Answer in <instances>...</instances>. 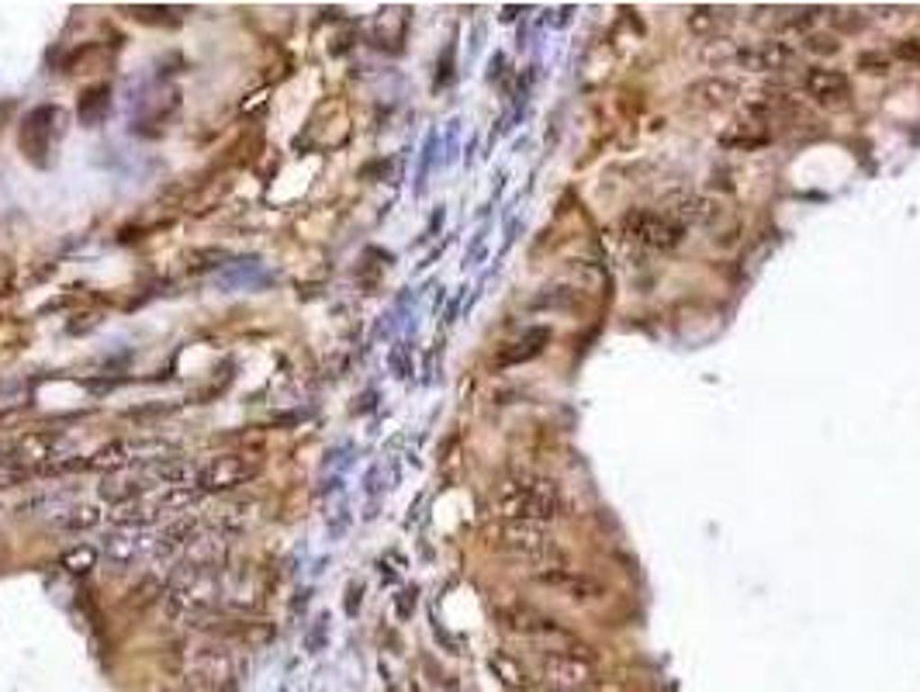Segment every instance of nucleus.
Here are the masks:
<instances>
[{"mask_svg": "<svg viewBox=\"0 0 920 692\" xmlns=\"http://www.w3.org/2000/svg\"><path fill=\"white\" fill-rule=\"evenodd\" d=\"M796 111H799V101L786 90H758L751 97H744V115L754 122H772V118L796 115Z\"/></svg>", "mask_w": 920, "mask_h": 692, "instance_id": "obj_15", "label": "nucleus"}, {"mask_svg": "<svg viewBox=\"0 0 920 692\" xmlns=\"http://www.w3.org/2000/svg\"><path fill=\"white\" fill-rule=\"evenodd\" d=\"M806 94L814 97L820 107H844L851 101V80L844 69H823V66H810L803 77Z\"/></svg>", "mask_w": 920, "mask_h": 692, "instance_id": "obj_12", "label": "nucleus"}, {"mask_svg": "<svg viewBox=\"0 0 920 692\" xmlns=\"http://www.w3.org/2000/svg\"><path fill=\"white\" fill-rule=\"evenodd\" d=\"M281 692H288V689H281Z\"/></svg>", "mask_w": 920, "mask_h": 692, "instance_id": "obj_40", "label": "nucleus"}, {"mask_svg": "<svg viewBox=\"0 0 920 692\" xmlns=\"http://www.w3.org/2000/svg\"><path fill=\"white\" fill-rule=\"evenodd\" d=\"M689 97L699 107H727L737 101V84L727 77H699L695 84H689Z\"/></svg>", "mask_w": 920, "mask_h": 692, "instance_id": "obj_17", "label": "nucleus"}, {"mask_svg": "<svg viewBox=\"0 0 920 692\" xmlns=\"http://www.w3.org/2000/svg\"><path fill=\"white\" fill-rule=\"evenodd\" d=\"M24 471L14 464V457H11V447L4 443L0 447V482H11V478H22Z\"/></svg>", "mask_w": 920, "mask_h": 692, "instance_id": "obj_31", "label": "nucleus"}, {"mask_svg": "<svg viewBox=\"0 0 920 692\" xmlns=\"http://www.w3.org/2000/svg\"><path fill=\"white\" fill-rule=\"evenodd\" d=\"M439 226H443V208H439L437 215H433V218H429V229H426V235H422V239H433V232H437Z\"/></svg>", "mask_w": 920, "mask_h": 692, "instance_id": "obj_36", "label": "nucleus"}, {"mask_svg": "<svg viewBox=\"0 0 920 692\" xmlns=\"http://www.w3.org/2000/svg\"><path fill=\"white\" fill-rule=\"evenodd\" d=\"M488 669H492V675L502 682L505 689H529V671L512 658V654H505V650H495L492 658H488Z\"/></svg>", "mask_w": 920, "mask_h": 692, "instance_id": "obj_20", "label": "nucleus"}, {"mask_svg": "<svg viewBox=\"0 0 920 692\" xmlns=\"http://www.w3.org/2000/svg\"><path fill=\"white\" fill-rule=\"evenodd\" d=\"M416 603H419V588H401L395 595V613L398 620H412V613H416Z\"/></svg>", "mask_w": 920, "mask_h": 692, "instance_id": "obj_28", "label": "nucleus"}, {"mask_svg": "<svg viewBox=\"0 0 920 692\" xmlns=\"http://www.w3.org/2000/svg\"><path fill=\"white\" fill-rule=\"evenodd\" d=\"M94 565H97V550L87 544L73 547V550H66L63 558H60V567H66L69 575H87Z\"/></svg>", "mask_w": 920, "mask_h": 692, "instance_id": "obj_24", "label": "nucleus"}, {"mask_svg": "<svg viewBox=\"0 0 920 692\" xmlns=\"http://www.w3.org/2000/svg\"><path fill=\"white\" fill-rule=\"evenodd\" d=\"M66 132V111L56 105H42L28 111L22 125V149L35 167H49L56 160V149Z\"/></svg>", "mask_w": 920, "mask_h": 692, "instance_id": "obj_6", "label": "nucleus"}, {"mask_svg": "<svg viewBox=\"0 0 920 692\" xmlns=\"http://www.w3.org/2000/svg\"><path fill=\"white\" fill-rule=\"evenodd\" d=\"M173 457V443L167 440H115L94 450L84 461H60L49 467V475H60V471H122V467H132V464H156Z\"/></svg>", "mask_w": 920, "mask_h": 692, "instance_id": "obj_3", "label": "nucleus"}, {"mask_svg": "<svg viewBox=\"0 0 920 692\" xmlns=\"http://www.w3.org/2000/svg\"><path fill=\"white\" fill-rule=\"evenodd\" d=\"M492 509L499 520H529V523H550L567 512L561 484L540 478V475H520L495 488Z\"/></svg>", "mask_w": 920, "mask_h": 692, "instance_id": "obj_1", "label": "nucleus"}, {"mask_svg": "<svg viewBox=\"0 0 920 692\" xmlns=\"http://www.w3.org/2000/svg\"><path fill=\"white\" fill-rule=\"evenodd\" d=\"M720 28V7H713V4H699V7H692L689 11V32L692 35H699V39H706Z\"/></svg>", "mask_w": 920, "mask_h": 692, "instance_id": "obj_23", "label": "nucleus"}, {"mask_svg": "<svg viewBox=\"0 0 920 692\" xmlns=\"http://www.w3.org/2000/svg\"><path fill=\"white\" fill-rule=\"evenodd\" d=\"M855 69L858 73H869V77H886L889 69H893V56L889 52H861L855 60Z\"/></svg>", "mask_w": 920, "mask_h": 692, "instance_id": "obj_26", "label": "nucleus"}, {"mask_svg": "<svg viewBox=\"0 0 920 692\" xmlns=\"http://www.w3.org/2000/svg\"><path fill=\"white\" fill-rule=\"evenodd\" d=\"M77 115H80V125L84 128L105 125L107 115H111V87L107 84L87 87L84 97H80V107H77Z\"/></svg>", "mask_w": 920, "mask_h": 692, "instance_id": "obj_18", "label": "nucleus"}, {"mask_svg": "<svg viewBox=\"0 0 920 692\" xmlns=\"http://www.w3.org/2000/svg\"><path fill=\"white\" fill-rule=\"evenodd\" d=\"M101 520H105V512H101L97 505H73V509H66V512H60V516H52V526L80 533V530H94V526H101Z\"/></svg>", "mask_w": 920, "mask_h": 692, "instance_id": "obj_21", "label": "nucleus"}, {"mask_svg": "<svg viewBox=\"0 0 920 692\" xmlns=\"http://www.w3.org/2000/svg\"><path fill=\"white\" fill-rule=\"evenodd\" d=\"M765 143H768V135H731V139H723V146H741V149L765 146Z\"/></svg>", "mask_w": 920, "mask_h": 692, "instance_id": "obj_33", "label": "nucleus"}, {"mask_svg": "<svg viewBox=\"0 0 920 692\" xmlns=\"http://www.w3.org/2000/svg\"><path fill=\"white\" fill-rule=\"evenodd\" d=\"M620 232L623 239L644 246V250H675L682 243L685 229L678 222H671L665 211L654 208H630L620 215Z\"/></svg>", "mask_w": 920, "mask_h": 692, "instance_id": "obj_7", "label": "nucleus"}, {"mask_svg": "<svg viewBox=\"0 0 920 692\" xmlns=\"http://www.w3.org/2000/svg\"><path fill=\"white\" fill-rule=\"evenodd\" d=\"M796 60L793 42L782 39H768V42H748L741 49H733V63L744 73H778Z\"/></svg>", "mask_w": 920, "mask_h": 692, "instance_id": "obj_10", "label": "nucleus"}, {"mask_svg": "<svg viewBox=\"0 0 920 692\" xmlns=\"http://www.w3.org/2000/svg\"><path fill=\"white\" fill-rule=\"evenodd\" d=\"M529 309L533 312H582V294L567 284H554V288H544L537 298H529Z\"/></svg>", "mask_w": 920, "mask_h": 692, "instance_id": "obj_19", "label": "nucleus"}, {"mask_svg": "<svg viewBox=\"0 0 920 692\" xmlns=\"http://www.w3.org/2000/svg\"><path fill=\"white\" fill-rule=\"evenodd\" d=\"M412 692H419V689H412Z\"/></svg>", "mask_w": 920, "mask_h": 692, "instance_id": "obj_41", "label": "nucleus"}, {"mask_svg": "<svg viewBox=\"0 0 920 692\" xmlns=\"http://www.w3.org/2000/svg\"><path fill=\"white\" fill-rule=\"evenodd\" d=\"M665 215L682 229H710L723 218V205L699 190H671L665 198Z\"/></svg>", "mask_w": 920, "mask_h": 692, "instance_id": "obj_9", "label": "nucleus"}, {"mask_svg": "<svg viewBox=\"0 0 920 692\" xmlns=\"http://www.w3.org/2000/svg\"><path fill=\"white\" fill-rule=\"evenodd\" d=\"M540 678L554 692H595L599 671L585 648H540L537 650Z\"/></svg>", "mask_w": 920, "mask_h": 692, "instance_id": "obj_4", "label": "nucleus"}, {"mask_svg": "<svg viewBox=\"0 0 920 692\" xmlns=\"http://www.w3.org/2000/svg\"><path fill=\"white\" fill-rule=\"evenodd\" d=\"M492 547H499L505 554L516 558H529V561H557L565 558L557 540L550 537V530L544 523H529V520H499L488 530Z\"/></svg>", "mask_w": 920, "mask_h": 692, "instance_id": "obj_5", "label": "nucleus"}, {"mask_svg": "<svg viewBox=\"0 0 920 692\" xmlns=\"http://www.w3.org/2000/svg\"><path fill=\"white\" fill-rule=\"evenodd\" d=\"M550 329L547 326H533V329H526L520 339H512V343H505L502 350H499V357L495 364L499 367H516V364H529L533 357H540L547 350V343H550Z\"/></svg>", "mask_w": 920, "mask_h": 692, "instance_id": "obj_14", "label": "nucleus"}, {"mask_svg": "<svg viewBox=\"0 0 920 692\" xmlns=\"http://www.w3.org/2000/svg\"><path fill=\"white\" fill-rule=\"evenodd\" d=\"M215 284L225 288V291H243V288H260V284H267V273H263L260 256H243V260L225 263V267L218 271V277H215Z\"/></svg>", "mask_w": 920, "mask_h": 692, "instance_id": "obj_16", "label": "nucleus"}, {"mask_svg": "<svg viewBox=\"0 0 920 692\" xmlns=\"http://www.w3.org/2000/svg\"><path fill=\"white\" fill-rule=\"evenodd\" d=\"M152 547H156V537H149L146 530H135V526H118L115 533H107L105 558L115 567H128V565H135L139 558H146Z\"/></svg>", "mask_w": 920, "mask_h": 692, "instance_id": "obj_13", "label": "nucleus"}, {"mask_svg": "<svg viewBox=\"0 0 920 692\" xmlns=\"http://www.w3.org/2000/svg\"><path fill=\"white\" fill-rule=\"evenodd\" d=\"M437 143H439V135H437V132H429V135H426V146H422V156H419L416 194H422V190H426V180H429V170H433V163H437Z\"/></svg>", "mask_w": 920, "mask_h": 692, "instance_id": "obj_25", "label": "nucleus"}, {"mask_svg": "<svg viewBox=\"0 0 920 692\" xmlns=\"http://www.w3.org/2000/svg\"><path fill=\"white\" fill-rule=\"evenodd\" d=\"M329 637H333V616L329 613H318L308 630H305V637H301V644L308 654H322V650L329 648Z\"/></svg>", "mask_w": 920, "mask_h": 692, "instance_id": "obj_22", "label": "nucleus"}, {"mask_svg": "<svg viewBox=\"0 0 920 692\" xmlns=\"http://www.w3.org/2000/svg\"><path fill=\"white\" fill-rule=\"evenodd\" d=\"M260 457L250 454H218L198 464V488L201 492H229L235 484H246L260 475Z\"/></svg>", "mask_w": 920, "mask_h": 692, "instance_id": "obj_8", "label": "nucleus"}, {"mask_svg": "<svg viewBox=\"0 0 920 692\" xmlns=\"http://www.w3.org/2000/svg\"><path fill=\"white\" fill-rule=\"evenodd\" d=\"M346 523H350V512H346V505L339 503V509L333 512V523H326L329 526V537H339V533L346 530Z\"/></svg>", "mask_w": 920, "mask_h": 692, "instance_id": "obj_35", "label": "nucleus"}, {"mask_svg": "<svg viewBox=\"0 0 920 692\" xmlns=\"http://www.w3.org/2000/svg\"><path fill=\"white\" fill-rule=\"evenodd\" d=\"M454 80V45H446V52H443V63H439V73H437V87H446Z\"/></svg>", "mask_w": 920, "mask_h": 692, "instance_id": "obj_32", "label": "nucleus"}, {"mask_svg": "<svg viewBox=\"0 0 920 692\" xmlns=\"http://www.w3.org/2000/svg\"><path fill=\"white\" fill-rule=\"evenodd\" d=\"M893 60L920 63V35H914V39H899V42L893 45Z\"/></svg>", "mask_w": 920, "mask_h": 692, "instance_id": "obj_29", "label": "nucleus"}, {"mask_svg": "<svg viewBox=\"0 0 920 692\" xmlns=\"http://www.w3.org/2000/svg\"><path fill=\"white\" fill-rule=\"evenodd\" d=\"M222 595V567H205V565H184L180 575L170 582L163 592V603L173 620L188 623V620H201Z\"/></svg>", "mask_w": 920, "mask_h": 692, "instance_id": "obj_2", "label": "nucleus"}, {"mask_svg": "<svg viewBox=\"0 0 920 692\" xmlns=\"http://www.w3.org/2000/svg\"><path fill=\"white\" fill-rule=\"evenodd\" d=\"M571 11H575V7H561V11H550V14H554L550 22H554V24H567V18H571Z\"/></svg>", "mask_w": 920, "mask_h": 692, "instance_id": "obj_37", "label": "nucleus"}, {"mask_svg": "<svg viewBox=\"0 0 920 692\" xmlns=\"http://www.w3.org/2000/svg\"><path fill=\"white\" fill-rule=\"evenodd\" d=\"M391 371H395V378H409L412 374V367H409V357H405V350L398 346L391 350Z\"/></svg>", "mask_w": 920, "mask_h": 692, "instance_id": "obj_34", "label": "nucleus"}, {"mask_svg": "<svg viewBox=\"0 0 920 692\" xmlns=\"http://www.w3.org/2000/svg\"><path fill=\"white\" fill-rule=\"evenodd\" d=\"M502 60H505L502 52H499V56H495V60H492V69H488V80H495V77H499V73H502Z\"/></svg>", "mask_w": 920, "mask_h": 692, "instance_id": "obj_38", "label": "nucleus"}, {"mask_svg": "<svg viewBox=\"0 0 920 692\" xmlns=\"http://www.w3.org/2000/svg\"><path fill=\"white\" fill-rule=\"evenodd\" d=\"M363 606V582H350L346 586V599H343V609H346V616L354 620L356 613Z\"/></svg>", "mask_w": 920, "mask_h": 692, "instance_id": "obj_30", "label": "nucleus"}, {"mask_svg": "<svg viewBox=\"0 0 920 692\" xmlns=\"http://www.w3.org/2000/svg\"><path fill=\"white\" fill-rule=\"evenodd\" d=\"M520 11H526V7H502V22H516Z\"/></svg>", "mask_w": 920, "mask_h": 692, "instance_id": "obj_39", "label": "nucleus"}, {"mask_svg": "<svg viewBox=\"0 0 920 692\" xmlns=\"http://www.w3.org/2000/svg\"><path fill=\"white\" fill-rule=\"evenodd\" d=\"M533 578L540 586L565 592L567 599H575V603H599V599H606V586L603 582H595L592 575H582V571H571V567H544Z\"/></svg>", "mask_w": 920, "mask_h": 692, "instance_id": "obj_11", "label": "nucleus"}, {"mask_svg": "<svg viewBox=\"0 0 920 692\" xmlns=\"http://www.w3.org/2000/svg\"><path fill=\"white\" fill-rule=\"evenodd\" d=\"M806 49L816 56H834V52H841V39L827 35V32H816V35H806Z\"/></svg>", "mask_w": 920, "mask_h": 692, "instance_id": "obj_27", "label": "nucleus"}]
</instances>
